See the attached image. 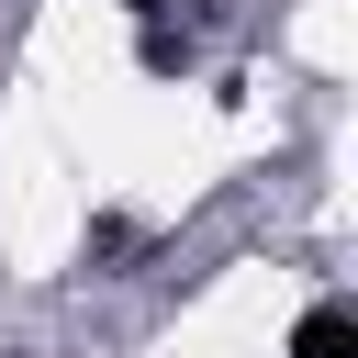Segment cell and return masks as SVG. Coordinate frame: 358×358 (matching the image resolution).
<instances>
[{
    "label": "cell",
    "mask_w": 358,
    "mask_h": 358,
    "mask_svg": "<svg viewBox=\"0 0 358 358\" xmlns=\"http://www.w3.org/2000/svg\"><path fill=\"white\" fill-rule=\"evenodd\" d=\"M358 336H347V313L324 302V313H302V336H291V358H347Z\"/></svg>",
    "instance_id": "obj_1"
}]
</instances>
